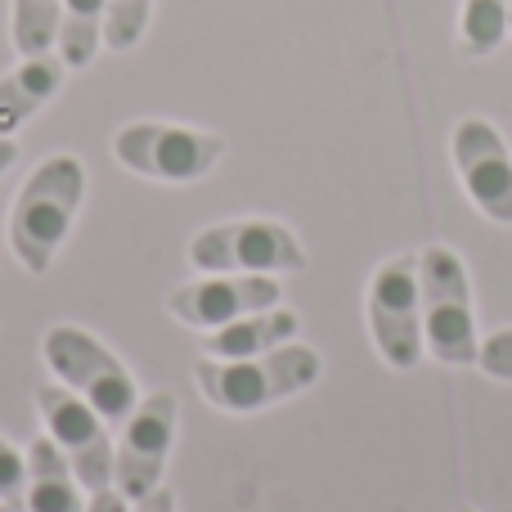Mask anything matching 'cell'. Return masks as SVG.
<instances>
[{"label": "cell", "mask_w": 512, "mask_h": 512, "mask_svg": "<svg viewBox=\"0 0 512 512\" xmlns=\"http://www.w3.org/2000/svg\"><path fill=\"white\" fill-rule=\"evenodd\" d=\"M36 414L45 423V436L68 454L77 481L99 495L113 486V441H108V423L63 382H41L36 387Z\"/></svg>", "instance_id": "ba28073f"}, {"label": "cell", "mask_w": 512, "mask_h": 512, "mask_svg": "<svg viewBox=\"0 0 512 512\" xmlns=\"http://www.w3.org/2000/svg\"><path fill=\"white\" fill-rule=\"evenodd\" d=\"M149 18H153V0H108L104 45L117 54L140 45V36L149 32Z\"/></svg>", "instance_id": "ac0fdd59"}, {"label": "cell", "mask_w": 512, "mask_h": 512, "mask_svg": "<svg viewBox=\"0 0 512 512\" xmlns=\"http://www.w3.org/2000/svg\"><path fill=\"white\" fill-rule=\"evenodd\" d=\"M41 355L54 378L68 391H77L104 423H126L131 409L140 405V387H135L131 369L104 342H95L86 328L54 324L41 342Z\"/></svg>", "instance_id": "277c9868"}, {"label": "cell", "mask_w": 512, "mask_h": 512, "mask_svg": "<svg viewBox=\"0 0 512 512\" xmlns=\"http://www.w3.org/2000/svg\"><path fill=\"white\" fill-rule=\"evenodd\" d=\"M63 68L59 54H32L14 72L0 77V135H14L18 126H27L54 95L63 90Z\"/></svg>", "instance_id": "7c38bea8"}, {"label": "cell", "mask_w": 512, "mask_h": 512, "mask_svg": "<svg viewBox=\"0 0 512 512\" xmlns=\"http://www.w3.org/2000/svg\"><path fill=\"white\" fill-rule=\"evenodd\" d=\"M131 512H176V495H171L167 486H158V490H153V495L135 499Z\"/></svg>", "instance_id": "7402d4cb"}, {"label": "cell", "mask_w": 512, "mask_h": 512, "mask_svg": "<svg viewBox=\"0 0 512 512\" xmlns=\"http://www.w3.org/2000/svg\"><path fill=\"white\" fill-rule=\"evenodd\" d=\"M512 36V0H463L459 50L468 59H490Z\"/></svg>", "instance_id": "2e32d148"}, {"label": "cell", "mask_w": 512, "mask_h": 512, "mask_svg": "<svg viewBox=\"0 0 512 512\" xmlns=\"http://www.w3.org/2000/svg\"><path fill=\"white\" fill-rule=\"evenodd\" d=\"M27 490V454L0 436V504H23Z\"/></svg>", "instance_id": "d6986e66"}, {"label": "cell", "mask_w": 512, "mask_h": 512, "mask_svg": "<svg viewBox=\"0 0 512 512\" xmlns=\"http://www.w3.org/2000/svg\"><path fill=\"white\" fill-rule=\"evenodd\" d=\"M104 18H108V0H63L54 50H59L68 72H81L95 63L99 45H104Z\"/></svg>", "instance_id": "9a60e30c"}, {"label": "cell", "mask_w": 512, "mask_h": 512, "mask_svg": "<svg viewBox=\"0 0 512 512\" xmlns=\"http://www.w3.org/2000/svg\"><path fill=\"white\" fill-rule=\"evenodd\" d=\"M86 512H131V499H126L117 486H108V490H99V495H90Z\"/></svg>", "instance_id": "44dd1931"}, {"label": "cell", "mask_w": 512, "mask_h": 512, "mask_svg": "<svg viewBox=\"0 0 512 512\" xmlns=\"http://www.w3.org/2000/svg\"><path fill=\"white\" fill-rule=\"evenodd\" d=\"M0 512H23V504H0Z\"/></svg>", "instance_id": "cb8c5ba5"}, {"label": "cell", "mask_w": 512, "mask_h": 512, "mask_svg": "<svg viewBox=\"0 0 512 512\" xmlns=\"http://www.w3.org/2000/svg\"><path fill=\"white\" fill-rule=\"evenodd\" d=\"M189 261L207 274H297L306 248L283 221H225L194 234Z\"/></svg>", "instance_id": "8992f818"}, {"label": "cell", "mask_w": 512, "mask_h": 512, "mask_svg": "<svg viewBox=\"0 0 512 512\" xmlns=\"http://www.w3.org/2000/svg\"><path fill=\"white\" fill-rule=\"evenodd\" d=\"M324 360H319L315 346H274L265 355L252 360H198L194 364V382L216 409L225 414H256L265 405H279V400L297 396V391L315 387Z\"/></svg>", "instance_id": "7a4b0ae2"}, {"label": "cell", "mask_w": 512, "mask_h": 512, "mask_svg": "<svg viewBox=\"0 0 512 512\" xmlns=\"http://www.w3.org/2000/svg\"><path fill=\"white\" fill-rule=\"evenodd\" d=\"M481 373L495 382H512V328H499L481 342V355H477Z\"/></svg>", "instance_id": "ffe728a7"}, {"label": "cell", "mask_w": 512, "mask_h": 512, "mask_svg": "<svg viewBox=\"0 0 512 512\" xmlns=\"http://www.w3.org/2000/svg\"><path fill=\"white\" fill-rule=\"evenodd\" d=\"M18 162V144H14V135H0V176H5L9 167Z\"/></svg>", "instance_id": "603a6c76"}, {"label": "cell", "mask_w": 512, "mask_h": 512, "mask_svg": "<svg viewBox=\"0 0 512 512\" xmlns=\"http://www.w3.org/2000/svg\"><path fill=\"white\" fill-rule=\"evenodd\" d=\"M459 512H472V508H459Z\"/></svg>", "instance_id": "d4e9b609"}, {"label": "cell", "mask_w": 512, "mask_h": 512, "mask_svg": "<svg viewBox=\"0 0 512 512\" xmlns=\"http://www.w3.org/2000/svg\"><path fill=\"white\" fill-rule=\"evenodd\" d=\"M418 288H423V342L450 369H468L481 355L477 315H472V283L463 256L445 243L418 252Z\"/></svg>", "instance_id": "3957f363"}, {"label": "cell", "mask_w": 512, "mask_h": 512, "mask_svg": "<svg viewBox=\"0 0 512 512\" xmlns=\"http://www.w3.org/2000/svg\"><path fill=\"white\" fill-rule=\"evenodd\" d=\"M81 198H86V167L72 153H54L23 180L9 207V248L32 274H45L54 265L81 212Z\"/></svg>", "instance_id": "6da1fadb"}, {"label": "cell", "mask_w": 512, "mask_h": 512, "mask_svg": "<svg viewBox=\"0 0 512 512\" xmlns=\"http://www.w3.org/2000/svg\"><path fill=\"white\" fill-rule=\"evenodd\" d=\"M171 441H176V396L171 391L140 396V405L122 423V436H117V450H113V486L131 504L162 486Z\"/></svg>", "instance_id": "9c48e42d"}, {"label": "cell", "mask_w": 512, "mask_h": 512, "mask_svg": "<svg viewBox=\"0 0 512 512\" xmlns=\"http://www.w3.org/2000/svg\"><path fill=\"white\" fill-rule=\"evenodd\" d=\"M369 333L391 369H414L423 360V288L418 256H391L369 279Z\"/></svg>", "instance_id": "52a82bcc"}, {"label": "cell", "mask_w": 512, "mask_h": 512, "mask_svg": "<svg viewBox=\"0 0 512 512\" xmlns=\"http://www.w3.org/2000/svg\"><path fill=\"white\" fill-rule=\"evenodd\" d=\"M450 153L468 198L499 225H512V153L495 122L463 117L450 135Z\"/></svg>", "instance_id": "30bf717a"}, {"label": "cell", "mask_w": 512, "mask_h": 512, "mask_svg": "<svg viewBox=\"0 0 512 512\" xmlns=\"http://www.w3.org/2000/svg\"><path fill=\"white\" fill-rule=\"evenodd\" d=\"M23 512H86L77 472H72L68 454H63L50 436L32 441V450H27Z\"/></svg>", "instance_id": "5bb4252c"}, {"label": "cell", "mask_w": 512, "mask_h": 512, "mask_svg": "<svg viewBox=\"0 0 512 512\" xmlns=\"http://www.w3.org/2000/svg\"><path fill=\"white\" fill-rule=\"evenodd\" d=\"M297 328H301L297 310L274 306V310H261V315L234 319V324L203 333V355L207 360H252V355H265L274 346H288L297 337Z\"/></svg>", "instance_id": "4fadbf2b"}, {"label": "cell", "mask_w": 512, "mask_h": 512, "mask_svg": "<svg viewBox=\"0 0 512 512\" xmlns=\"http://www.w3.org/2000/svg\"><path fill=\"white\" fill-rule=\"evenodd\" d=\"M283 301V288L274 274H207L198 283L171 288L167 310L189 328H225L234 319L261 315Z\"/></svg>", "instance_id": "8fae6325"}, {"label": "cell", "mask_w": 512, "mask_h": 512, "mask_svg": "<svg viewBox=\"0 0 512 512\" xmlns=\"http://www.w3.org/2000/svg\"><path fill=\"white\" fill-rule=\"evenodd\" d=\"M59 18L63 0H14V18H9V36L23 59L32 54H50L59 41Z\"/></svg>", "instance_id": "e0dca14e"}, {"label": "cell", "mask_w": 512, "mask_h": 512, "mask_svg": "<svg viewBox=\"0 0 512 512\" xmlns=\"http://www.w3.org/2000/svg\"><path fill=\"white\" fill-rule=\"evenodd\" d=\"M225 149L230 144L221 131L171 122H131L113 135V158L135 176L162 180V185H194V180L212 176Z\"/></svg>", "instance_id": "5b68a950"}]
</instances>
